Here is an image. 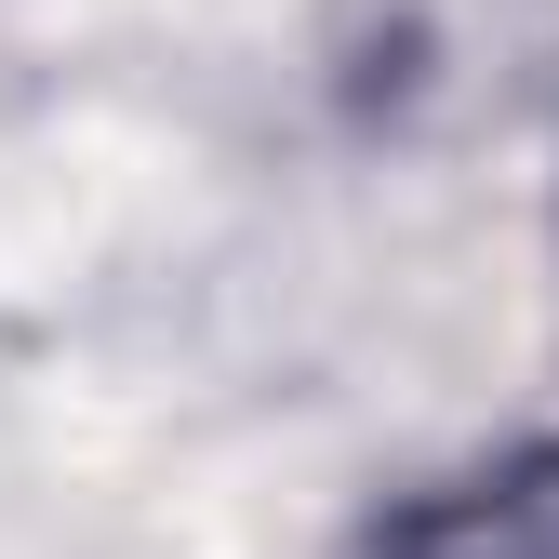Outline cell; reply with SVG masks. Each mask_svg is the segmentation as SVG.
Instances as JSON below:
<instances>
[{"mask_svg": "<svg viewBox=\"0 0 559 559\" xmlns=\"http://www.w3.org/2000/svg\"><path fill=\"white\" fill-rule=\"evenodd\" d=\"M373 559H559V453H507L453 493H413Z\"/></svg>", "mask_w": 559, "mask_h": 559, "instance_id": "obj_1", "label": "cell"}]
</instances>
